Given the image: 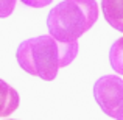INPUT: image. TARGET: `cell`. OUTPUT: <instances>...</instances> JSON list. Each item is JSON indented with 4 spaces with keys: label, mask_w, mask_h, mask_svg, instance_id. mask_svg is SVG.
I'll return each mask as SVG.
<instances>
[{
    "label": "cell",
    "mask_w": 123,
    "mask_h": 120,
    "mask_svg": "<svg viewBox=\"0 0 123 120\" xmlns=\"http://www.w3.org/2000/svg\"><path fill=\"white\" fill-rule=\"evenodd\" d=\"M8 120H16V119H8Z\"/></svg>",
    "instance_id": "9c48e42d"
},
{
    "label": "cell",
    "mask_w": 123,
    "mask_h": 120,
    "mask_svg": "<svg viewBox=\"0 0 123 120\" xmlns=\"http://www.w3.org/2000/svg\"><path fill=\"white\" fill-rule=\"evenodd\" d=\"M16 8V0H0V19L9 17Z\"/></svg>",
    "instance_id": "52a82bcc"
},
{
    "label": "cell",
    "mask_w": 123,
    "mask_h": 120,
    "mask_svg": "<svg viewBox=\"0 0 123 120\" xmlns=\"http://www.w3.org/2000/svg\"><path fill=\"white\" fill-rule=\"evenodd\" d=\"M19 108V94L14 87L0 80V117H9Z\"/></svg>",
    "instance_id": "5b68a950"
},
{
    "label": "cell",
    "mask_w": 123,
    "mask_h": 120,
    "mask_svg": "<svg viewBox=\"0 0 123 120\" xmlns=\"http://www.w3.org/2000/svg\"><path fill=\"white\" fill-rule=\"evenodd\" d=\"M109 63L118 75H123V36L109 48Z\"/></svg>",
    "instance_id": "8992f818"
},
{
    "label": "cell",
    "mask_w": 123,
    "mask_h": 120,
    "mask_svg": "<svg viewBox=\"0 0 123 120\" xmlns=\"http://www.w3.org/2000/svg\"><path fill=\"white\" fill-rule=\"evenodd\" d=\"M20 2L30 8H44V6L50 5L53 0H20Z\"/></svg>",
    "instance_id": "ba28073f"
},
{
    "label": "cell",
    "mask_w": 123,
    "mask_h": 120,
    "mask_svg": "<svg viewBox=\"0 0 123 120\" xmlns=\"http://www.w3.org/2000/svg\"><path fill=\"white\" fill-rule=\"evenodd\" d=\"M76 55L78 42L61 44L47 34L24 41L16 51V58L22 70L44 81L55 80L58 70L69 66Z\"/></svg>",
    "instance_id": "6da1fadb"
},
{
    "label": "cell",
    "mask_w": 123,
    "mask_h": 120,
    "mask_svg": "<svg viewBox=\"0 0 123 120\" xmlns=\"http://www.w3.org/2000/svg\"><path fill=\"white\" fill-rule=\"evenodd\" d=\"M101 11L106 22L123 33V0H101Z\"/></svg>",
    "instance_id": "277c9868"
},
{
    "label": "cell",
    "mask_w": 123,
    "mask_h": 120,
    "mask_svg": "<svg viewBox=\"0 0 123 120\" xmlns=\"http://www.w3.org/2000/svg\"><path fill=\"white\" fill-rule=\"evenodd\" d=\"M93 98L106 115L123 120V80L117 75H105L93 84Z\"/></svg>",
    "instance_id": "3957f363"
},
{
    "label": "cell",
    "mask_w": 123,
    "mask_h": 120,
    "mask_svg": "<svg viewBox=\"0 0 123 120\" xmlns=\"http://www.w3.org/2000/svg\"><path fill=\"white\" fill-rule=\"evenodd\" d=\"M98 19L97 0H62L47 16L48 36L61 44H73Z\"/></svg>",
    "instance_id": "7a4b0ae2"
}]
</instances>
